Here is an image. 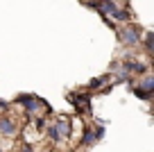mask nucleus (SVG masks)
<instances>
[{
	"label": "nucleus",
	"instance_id": "39448f33",
	"mask_svg": "<svg viewBox=\"0 0 154 152\" xmlns=\"http://www.w3.org/2000/svg\"><path fill=\"white\" fill-rule=\"evenodd\" d=\"M93 141H95V132H93V129H86V132H84V143L91 145Z\"/></svg>",
	"mask_w": 154,
	"mask_h": 152
},
{
	"label": "nucleus",
	"instance_id": "f03ea898",
	"mask_svg": "<svg viewBox=\"0 0 154 152\" xmlns=\"http://www.w3.org/2000/svg\"><path fill=\"white\" fill-rule=\"evenodd\" d=\"M0 132L7 134V136H11V134H16V125L11 118H2L0 120Z\"/></svg>",
	"mask_w": 154,
	"mask_h": 152
},
{
	"label": "nucleus",
	"instance_id": "20e7f679",
	"mask_svg": "<svg viewBox=\"0 0 154 152\" xmlns=\"http://www.w3.org/2000/svg\"><path fill=\"white\" fill-rule=\"evenodd\" d=\"M23 105L27 107L29 111H36L38 107H41V105H38V100H36V98H23Z\"/></svg>",
	"mask_w": 154,
	"mask_h": 152
},
{
	"label": "nucleus",
	"instance_id": "7ed1b4c3",
	"mask_svg": "<svg viewBox=\"0 0 154 152\" xmlns=\"http://www.w3.org/2000/svg\"><path fill=\"white\" fill-rule=\"evenodd\" d=\"M120 36L125 39L127 43H136V41H138V30L127 27V30H122V32H120Z\"/></svg>",
	"mask_w": 154,
	"mask_h": 152
},
{
	"label": "nucleus",
	"instance_id": "f257e3e1",
	"mask_svg": "<svg viewBox=\"0 0 154 152\" xmlns=\"http://www.w3.org/2000/svg\"><path fill=\"white\" fill-rule=\"evenodd\" d=\"M52 129H54V134L59 136V141H61V136H68V132H70V120H68V118H59Z\"/></svg>",
	"mask_w": 154,
	"mask_h": 152
}]
</instances>
